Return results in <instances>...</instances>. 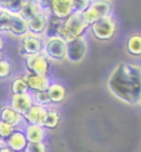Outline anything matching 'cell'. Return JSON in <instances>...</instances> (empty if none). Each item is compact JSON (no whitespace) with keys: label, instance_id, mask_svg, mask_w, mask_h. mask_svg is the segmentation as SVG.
I'll list each match as a JSON object with an SVG mask.
<instances>
[{"label":"cell","instance_id":"obj_1","mask_svg":"<svg viewBox=\"0 0 141 152\" xmlns=\"http://www.w3.org/2000/svg\"><path fill=\"white\" fill-rule=\"evenodd\" d=\"M107 88L123 102L139 105L141 97V65L127 61L119 62L107 79Z\"/></svg>","mask_w":141,"mask_h":152},{"label":"cell","instance_id":"obj_2","mask_svg":"<svg viewBox=\"0 0 141 152\" xmlns=\"http://www.w3.org/2000/svg\"><path fill=\"white\" fill-rule=\"evenodd\" d=\"M89 25L84 21L81 16V12H74L65 20H61L59 23L55 31V35L62 37L66 42L71 41L76 37L84 36L85 33L89 30Z\"/></svg>","mask_w":141,"mask_h":152},{"label":"cell","instance_id":"obj_3","mask_svg":"<svg viewBox=\"0 0 141 152\" xmlns=\"http://www.w3.org/2000/svg\"><path fill=\"white\" fill-rule=\"evenodd\" d=\"M114 3L112 0H90L87 8L81 12L84 21L90 26L98 20L112 15Z\"/></svg>","mask_w":141,"mask_h":152},{"label":"cell","instance_id":"obj_4","mask_svg":"<svg viewBox=\"0 0 141 152\" xmlns=\"http://www.w3.org/2000/svg\"><path fill=\"white\" fill-rule=\"evenodd\" d=\"M50 62H60L66 60V41L57 35L44 36L43 51Z\"/></svg>","mask_w":141,"mask_h":152},{"label":"cell","instance_id":"obj_5","mask_svg":"<svg viewBox=\"0 0 141 152\" xmlns=\"http://www.w3.org/2000/svg\"><path fill=\"white\" fill-rule=\"evenodd\" d=\"M39 5L50 18L57 20H65L74 14L73 0H39Z\"/></svg>","mask_w":141,"mask_h":152},{"label":"cell","instance_id":"obj_6","mask_svg":"<svg viewBox=\"0 0 141 152\" xmlns=\"http://www.w3.org/2000/svg\"><path fill=\"white\" fill-rule=\"evenodd\" d=\"M89 31L91 35L99 41H109L116 35L117 33V21L114 18V15H110L107 18H104L101 20H98L90 25Z\"/></svg>","mask_w":141,"mask_h":152},{"label":"cell","instance_id":"obj_7","mask_svg":"<svg viewBox=\"0 0 141 152\" xmlns=\"http://www.w3.org/2000/svg\"><path fill=\"white\" fill-rule=\"evenodd\" d=\"M89 49L86 35L66 42V60L71 64H79L85 59Z\"/></svg>","mask_w":141,"mask_h":152},{"label":"cell","instance_id":"obj_8","mask_svg":"<svg viewBox=\"0 0 141 152\" xmlns=\"http://www.w3.org/2000/svg\"><path fill=\"white\" fill-rule=\"evenodd\" d=\"M43 44H44V36L28 33L20 37V45H19V53L21 56L26 58L30 55L41 54L43 51Z\"/></svg>","mask_w":141,"mask_h":152},{"label":"cell","instance_id":"obj_9","mask_svg":"<svg viewBox=\"0 0 141 152\" xmlns=\"http://www.w3.org/2000/svg\"><path fill=\"white\" fill-rule=\"evenodd\" d=\"M25 66H26L28 72L41 76H49L51 62L43 54H36L25 58Z\"/></svg>","mask_w":141,"mask_h":152},{"label":"cell","instance_id":"obj_10","mask_svg":"<svg viewBox=\"0 0 141 152\" xmlns=\"http://www.w3.org/2000/svg\"><path fill=\"white\" fill-rule=\"evenodd\" d=\"M23 79L25 80L29 88V92H37V91H45L48 90L49 85L51 84V80L49 76H41L31 72H25L23 75Z\"/></svg>","mask_w":141,"mask_h":152},{"label":"cell","instance_id":"obj_11","mask_svg":"<svg viewBox=\"0 0 141 152\" xmlns=\"http://www.w3.org/2000/svg\"><path fill=\"white\" fill-rule=\"evenodd\" d=\"M49 19H50V16L45 11L41 10L36 16H34L33 19H30L28 21V31L31 34L45 36L48 24H49Z\"/></svg>","mask_w":141,"mask_h":152},{"label":"cell","instance_id":"obj_12","mask_svg":"<svg viewBox=\"0 0 141 152\" xmlns=\"http://www.w3.org/2000/svg\"><path fill=\"white\" fill-rule=\"evenodd\" d=\"M0 121H3V122H6V124L11 125L15 130L20 129L21 126L25 125L23 115L18 113L10 105L3 106L1 109H0Z\"/></svg>","mask_w":141,"mask_h":152},{"label":"cell","instance_id":"obj_13","mask_svg":"<svg viewBox=\"0 0 141 152\" xmlns=\"http://www.w3.org/2000/svg\"><path fill=\"white\" fill-rule=\"evenodd\" d=\"M28 140L25 137L24 131L18 129L15 130L12 134L5 140V146L10 148L11 151H15V152H24L25 148L28 146Z\"/></svg>","mask_w":141,"mask_h":152},{"label":"cell","instance_id":"obj_14","mask_svg":"<svg viewBox=\"0 0 141 152\" xmlns=\"http://www.w3.org/2000/svg\"><path fill=\"white\" fill-rule=\"evenodd\" d=\"M33 105L34 102H33V99H31L30 92L21 94V95H12L10 100V106L20 115H25Z\"/></svg>","mask_w":141,"mask_h":152},{"label":"cell","instance_id":"obj_15","mask_svg":"<svg viewBox=\"0 0 141 152\" xmlns=\"http://www.w3.org/2000/svg\"><path fill=\"white\" fill-rule=\"evenodd\" d=\"M45 116H46V109L36 105H33L30 107V110L25 115H23L25 125H39V126L44 125Z\"/></svg>","mask_w":141,"mask_h":152},{"label":"cell","instance_id":"obj_16","mask_svg":"<svg viewBox=\"0 0 141 152\" xmlns=\"http://www.w3.org/2000/svg\"><path fill=\"white\" fill-rule=\"evenodd\" d=\"M28 33V21L18 14V12H12L11 16V24H10V30H9V35L19 37L24 36Z\"/></svg>","mask_w":141,"mask_h":152},{"label":"cell","instance_id":"obj_17","mask_svg":"<svg viewBox=\"0 0 141 152\" xmlns=\"http://www.w3.org/2000/svg\"><path fill=\"white\" fill-rule=\"evenodd\" d=\"M46 92L49 95L51 105L62 102L66 97V94H68L65 86H64L62 84H60V82H53V81H51V84L49 85Z\"/></svg>","mask_w":141,"mask_h":152},{"label":"cell","instance_id":"obj_18","mask_svg":"<svg viewBox=\"0 0 141 152\" xmlns=\"http://www.w3.org/2000/svg\"><path fill=\"white\" fill-rule=\"evenodd\" d=\"M28 142H44L45 138V129L39 125H25L23 130Z\"/></svg>","mask_w":141,"mask_h":152},{"label":"cell","instance_id":"obj_19","mask_svg":"<svg viewBox=\"0 0 141 152\" xmlns=\"http://www.w3.org/2000/svg\"><path fill=\"white\" fill-rule=\"evenodd\" d=\"M126 50L131 56H141V33H132L126 40Z\"/></svg>","mask_w":141,"mask_h":152},{"label":"cell","instance_id":"obj_20","mask_svg":"<svg viewBox=\"0 0 141 152\" xmlns=\"http://www.w3.org/2000/svg\"><path fill=\"white\" fill-rule=\"evenodd\" d=\"M40 11H41V8H40L39 3H36V1H24L21 9L19 10L18 14L20 15L24 20L29 21L30 19L36 16Z\"/></svg>","mask_w":141,"mask_h":152},{"label":"cell","instance_id":"obj_21","mask_svg":"<svg viewBox=\"0 0 141 152\" xmlns=\"http://www.w3.org/2000/svg\"><path fill=\"white\" fill-rule=\"evenodd\" d=\"M61 115L55 107H48L46 109V116H45V121H44L43 127L44 129H55L60 122Z\"/></svg>","mask_w":141,"mask_h":152},{"label":"cell","instance_id":"obj_22","mask_svg":"<svg viewBox=\"0 0 141 152\" xmlns=\"http://www.w3.org/2000/svg\"><path fill=\"white\" fill-rule=\"evenodd\" d=\"M11 16H12V12L4 8L0 11V34L1 35H9Z\"/></svg>","mask_w":141,"mask_h":152},{"label":"cell","instance_id":"obj_23","mask_svg":"<svg viewBox=\"0 0 141 152\" xmlns=\"http://www.w3.org/2000/svg\"><path fill=\"white\" fill-rule=\"evenodd\" d=\"M31 94V99H33V102L36 106H40V107H48L51 106V101L49 99V95L45 91H37V92H30Z\"/></svg>","mask_w":141,"mask_h":152},{"label":"cell","instance_id":"obj_24","mask_svg":"<svg viewBox=\"0 0 141 152\" xmlns=\"http://www.w3.org/2000/svg\"><path fill=\"white\" fill-rule=\"evenodd\" d=\"M11 92L12 95H21V94H28L29 88L25 80L23 79V76H19V77L14 79L11 84Z\"/></svg>","mask_w":141,"mask_h":152},{"label":"cell","instance_id":"obj_25","mask_svg":"<svg viewBox=\"0 0 141 152\" xmlns=\"http://www.w3.org/2000/svg\"><path fill=\"white\" fill-rule=\"evenodd\" d=\"M14 131H15V129L12 127L11 125L0 121V138H1L3 141H5L6 138H8Z\"/></svg>","mask_w":141,"mask_h":152},{"label":"cell","instance_id":"obj_26","mask_svg":"<svg viewBox=\"0 0 141 152\" xmlns=\"http://www.w3.org/2000/svg\"><path fill=\"white\" fill-rule=\"evenodd\" d=\"M24 152H46V146L44 142H29Z\"/></svg>","mask_w":141,"mask_h":152},{"label":"cell","instance_id":"obj_27","mask_svg":"<svg viewBox=\"0 0 141 152\" xmlns=\"http://www.w3.org/2000/svg\"><path fill=\"white\" fill-rule=\"evenodd\" d=\"M10 72H11V65H10V62L4 58L0 61V79L8 77Z\"/></svg>","mask_w":141,"mask_h":152},{"label":"cell","instance_id":"obj_28","mask_svg":"<svg viewBox=\"0 0 141 152\" xmlns=\"http://www.w3.org/2000/svg\"><path fill=\"white\" fill-rule=\"evenodd\" d=\"M74 3V12H82L86 8L90 0H73Z\"/></svg>","mask_w":141,"mask_h":152},{"label":"cell","instance_id":"obj_29","mask_svg":"<svg viewBox=\"0 0 141 152\" xmlns=\"http://www.w3.org/2000/svg\"><path fill=\"white\" fill-rule=\"evenodd\" d=\"M10 1H11V0H0V5H1L3 8H5V6L8 5Z\"/></svg>","mask_w":141,"mask_h":152},{"label":"cell","instance_id":"obj_30","mask_svg":"<svg viewBox=\"0 0 141 152\" xmlns=\"http://www.w3.org/2000/svg\"><path fill=\"white\" fill-rule=\"evenodd\" d=\"M4 49V37L3 35H0V51H3Z\"/></svg>","mask_w":141,"mask_h":152},{"label":"cell","instance_id":"obj_31","mask_svg":"<svg viewBox=\"0 0 141 152\" xmlns=\"http://www.w3.org/2000/svg\"><path fill=\"white\" fill-rule=\"evenodd\" d=\"M0 152H15V151H11L10 148H8L6 146H3L1 148H0Z\"/></svg>","mask_w":141,"mask_h":152},{"label":"cell","instance_id":"obj_32","mask_svg":"<svg viewBox=\"0 0 141 152\" xmlns=\"http://www.w3.org/2000/svg\"><path fill=\"white\" fill-rule=\"evenodd\" d=\"M3 146H5V141H3L1 138H0V148H1Z\"/></svg>","mask_w":141,"mask_h":152},{"label":"cell","instance_id":"obj_33","mask_svg":"<svg viewBox=\"0 0 141 152\" xmlns=\"http://www.w3.org/2000/svg\"><path fill=\"white\" fill-rule=\"evenodd\" d=\"M4 59V54H3V51H0V61H1Z\"/></svg>","mask_w":141,"mask_h":152},{"label":"cell","instance_id":"obj_34","mask_svg":"<svg viewBox=\"0 0 141 152\" xmlns=\"http://www.w3.org/2000/svg\"><path fill=\"white\" fill-rule=\"evenodd\" d=\"M24 1H36V3H39V0H24Z\"/></svg>","mask_w":141,"mask_h":152},{"label":"cell","instance_id":"obj_35","mask_svg":"<svg viewBox=\"0 0 141 152\" xmlns=\"http://www.w3.org/2000/svg\"><path fill=\"white\" fill-rule=\"evenodd\" d=\"M139 105H141V97H140V101H139Z\"/></svg>","mask_w":141,"mask_h":152},{"label":"cell","instance_id":"obj_36","mask_svg":"<svg viewBox=\"0 0 141 152\" xmlns=\"http://www.w3.org/2000/svg\"><path fill=\"white\" fill-rule=\"evenodd\" d=\"M1 9H3V6H1V5H0V11H1Z\"/></svg>","mask_w":141,"mask_h":152},{"label":"cell","instance_id":"obj_37","mask_svg":"<svg viewBox=\"0 0 141 152\" xmlns=\"http://www.w3.org/2000/svg\"><path fill=\"white\" fill-rule=\"evenodd\" d=\"M0 35H1V34H0Z\"/></svg>","mask_w":141,"mask_h":152}]
</instances>
